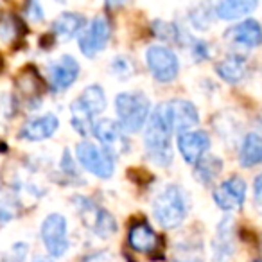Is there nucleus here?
<instances>
[{
    "mask_svg": "<svg viewBox=\"0 0 262 262\" xmlns=\"http://www.w3.org/2000/svg\"><path fill=\"white\" fill-rule=\"evenodd\" d=\"M172 127L169 126L160 104L151 112L144 127V151L157 167H169L172 164Z\"/></svg>",
    "mask_w": 262,
    "mask_h": 262,
    "instance_id": "1",
    "label": "nucleus"
},
{
    "mask_svg": "<svg viewBox=\"0 0 262 262\" xmlns=\"http://www.w3.org/2000/svg\"><path fill=\"white\" fill-rule=\"evenodd\" d=\"M189 196L176 183H169V185L162 187L155 196L153 205H151L155 221L165 230H174L182 226L189 215Z\"/></svg>",
    "mask_w": 262,
    "mask_h": 262,
    "instance_id": "2",
    "label": "nucleus"
},
{
    "mask_svg": "<svg viewBox=\"0 0 262 262\" xmlns=\"http://www.w3.org/2000/svg\"><path fill=\"white\" fill-rule=\"evenodd\" d=\"M113 106H115L119 124L126 133H131V135L140 133L146 127L151 112H153L149 97L140 90H126L117 94Z\"/></svg>",
    "mask_w": 262,
    "mask_h": 262,
    "instance_id": "3",
    "label": "nucleus"
},
{
    "mask_svg": "<svg viewBox=\"0 0 262 262\" xmlns=\"http://www.w3.org/2000/svg\"><path fill=\"white\" fill-rule=\"evenodd\" d=\"M74 207L79 212L81 221L90 232H94L99 239H110L117 233L119 225L112 212L99 207L94 200L86 196H74Z\"/></svg>",
    "mask_w": 262,
    "mask_h": 262,
    "instance_id": "4",
    "label": "nucleus"
},
{
    "mask_svg": "<svg viewBox=\"0 0 262 262\" xmlns=\"http://www.w3.org/2000/svg\"><path fill=\"white\" fill-rule=\"evenodd\" d=\"M77 164L99 180H110L115 172V155L106 147L83 140L76 146Z\"/></svg>",
    "mask_w": 262,
    "mask_h": 262,
    "instance_id": "5",
    "label": "nucleus"
},
{
    "mask_svg": "<svg viewBox=\"0 0 262 262\" xmlns=\"http://www.w3.org/2000/svg\"><path fill=\"white\" fill-rule=\"evenodd\" d=\"M40 239L51 258H61L69 251V221L59 212H52L41 221Z\"/></svg>",
    "mask_w": 262,
    "mask_h": 262,
    "instance_id": "6",
    "label": "nucleus"
},
{
    "mask_svg": "<svg viewBox=\"0 0 262 262\" xmlns=\"http://www.w3.org/2000/svg\"><path fill=\"white\" fill-rule=\"evenodd\" d=\"M146 65L158 83H172L180 74L178 54L167 45H151L146 51Z\"/></svg>",
    "mask_w": 262,
    "mask_h": 262,
    "instance_id": "7",
    "label": "nucleus"
},
{
    "mask_svg": "<svg viewBox=\"0 0 262 262\" xmlns=\"http://www.w3.org/2000/svg\"><path fill=\"white\" fill-rule=\"evenodd\" d=\"M112 24L106 16H95L94 20L86 24L81 34L77 36L79 41V51L84 58L94 59L97 54H101L106 47H108V41L112 38Z\"/></svg>",
    "mask_w": 262,
    "mask_h": 262,
    "instance_id": "8",
    "label": "nucleus"
},
{
    "mask_svg": "<svg viewBox=\"0 0 262 262\" xmlns=\"http://www.w3.org/2000/svg\"><path fill=\"white\" fill-rule=\"evenodd\" d=\"M160 106L174 133L189 131L200 124V112L196 104L187 99H171V101L160 102Z\"/></svg>",
    "mask_w": 262,
    "mask_h": 262,
    "instance_id": "9",
    "label": "nucleus"
},
{
    "mask_svg": "<svg viewBox=\"0 0 262 262\" xmlns=\"http://www.w3.org/2000/svg\"><path fill=\"white\" fill-rule=\"evenodd\" d=\"M92 135H94V139L99 142V146H102L108 151H112L115 157H119V155H124L126 151H129L127 133L119 124V120H113V119L95 120L94 129H92Z\"/></svg>",
    "mask_w": 262,
    "mask_h": 262,
    "instance_id": "10",
    "label": "nucleus"
},
{
    "mask_svg": "<svg viewBox=\"0 0 262 262\" xmlns=\"http://www.w3.org/2000/svg\"><path fill=\"white\" fill-rule=\"evenodd\" d=\"M212 200L223 212L241 210L246 201V182L235 174L223 180L212 192Z\"/></svg>",
    "mask_w": 262,
    "mask_h": 262,
    "instance_id": "11",
    "label": "nucleus"
},
{
    "mask_svg": "<svg viewBox=\"0 0 262 262\" xmlns=\"http://www.w3.org/2000/svg\"><path fill=\"white\" fill-rule=\"evenodd\" d=\"M81 72V67L77 59L70 54L61 56L56 61L49 63L47 67V77H49V86L56 94H63L67 92L74 83L77 81Z\"/></svg>",
    "mask_w": 262,
    "mask_h": 262,
    "instance_id": "12",
    "label": "nucleus"
},
{
    "mask_svg": "<svg viewBox=\"0 0 262 262\" xmlns=\"http://www.w3.org/2000/svg\"><path fill=\"white\" fill-rule=\"evenodd\" d=\"M176 144L183 162L189 165H196L210 149V135L203 129H189L178 133Z\"/></svg>",
    "mask_w": 262,
    "mask_h": 262,
    "instance_id": "13",
    "label": "nucleus"
},
{
    "mask_svg": "<svg viewBox=\"0 0 262 262\" xmlns=\"http://www.w3.org/2000/svg\"><path fill=\"white\" fill-rule=\"evenodd\" d=\"M59 129V117L56 113H43L26 120L20 127L18 137L26 142H43L54 137Z\"/></svg>",
    "mask_w": 262,
    "mask_h": 262,
    "instance_id": "14",
    "label": "nucleus"
},
{
    "mask_svg": "<svg viewBox=\"0 0 262 262\" xmlns=\"http://www.w3.org/2000/svg\"><path fill=\"white\" fill-rule=\"evenodd\" d=\"M235 253V228L230 215L223 217L212 239V262H232Z\"/></svg>",
    "mask_w": 262,
    "mask_h": 262,
    "instance_id": "15",
    "label": "nucleus"
},
{
    "mask_svg": "<svg viewBox=\"0 0 262 262\" xmlns=\"http://www.w3.org/2000/svg\"><path fill=\"white\" fill-rule=\"evenodd\" d=\"M127 246L137 253L151 255L160 248L158 244V233L155 228L146 221V219H139L133 221L127 230Z\"/></svg>",
    "mask_w": 262,
    "mask_h": 262,
    "instance_id": "16",
    "label": "nucleus"
},
{
    "mask_svg": "<svg viewBox=\"0 0 262 262\" xmlns=\"http://www.w3.org/2000/svg\"><path fill=\"white\" fill-rule=\"evenodd\" d=\"M226 38L233 45H239V47L257 49L262 45V26L255 18L241 20L237 26L228 29Z\"/></svg>",
    "mask_w": 262,
    "mask_h": 262,
    "instance_id": "17",
    "label": "nucleus"
},
{
    "mask_svg": "<svg viewBox=\"0 0 262 262\" xmlns=\"http://www.w3.org/2000/svg\"><path fill=\"white\" fill-rule=\"evenodd\" d=\"M215 74L228 84H239L248 76V59L241 54H228L215 63Z\"/></svg>",
    "mask_w": 262,
    "mask_h": 262,
    "instance_id": "18",
    "label": "nucleus"
},
{
    "mask_svg": "<svg viewBox=\"0 0 262 262\" xmlns=\"http://www.w3.org/2000/svg\"><path fill=\"white\" fill-rule=\"evenodd\" d=\"M86 27V18L79 13H61L52 22V34L56 40L69 41L81 34V31Z\"/></svg>",
    "mask_w": 262,
    "mask_h": 262,
    "instance_id": "19",
    "label": "nucleus"
},
{
    "mask_svg": "<svg viewBox=\"0 0 262 262\" xmlns=\"http://www.w3.org/2000/svg\"><path fill=\"white\" fill-rule=\"evenodd\" d=\"M258 8V0H219L214 11L219 20L233 22L250 16Z\"/></svg>",
    "mask_w": 262,
    "mask_h": 262,
    "instance_id": "20",
    "label": "nucleus"
},
{
    "mask_svg": "<svg viewBox=\"0 0 262 262\" xmlns=\"http://www.w3.org/2000/svg\"><path fill=\"white\" fill-rule=\"evenodd\" d=\"M239 164L244 169L257 167L262 164V135L260 133H246L239 147Z\"/></svg>",
    "mask_w": 262,
    "mask_h": 262,
    "instance_id": "21",
    "label": "nucleus"
},
{
    "mask_svg": "<svg viewBox=\"0 0 262 262\" xmlns=\"http://www.w3.org/2000/svg\"><path fill=\"white\" fill-rule=\"evenodd\" d=\"M151 33L157 36L158 40L165 41V43H185L189 45L192 36L185 33L178 24L174 22H165V20H155L151 24Z\"/></svg>",
    "mask_w": 262,
    "mask_h": 262,
    "instance_id": "22",
    "label": "nucleus"
},
{
    "mask_svg": "<svg viewBox=\"0 0 262 262\" xmlns=\"http://www.w3.org/2000/svg\"><path fill=\"white\" fill-rule=\"evenodd\" d=\"M77 101H79L81 106H83V108L94 117L101 115V113L106 110V106H108L106 92L101 84H90V86H86L79 94Z\"/></svg>",
    "mask_w": 262,
    "mask_h": 262,
    "instance_id": "23",
    "label": "nucleus"
},
{
    "mask_svg": "<svg viewBox=\"0 0 262 262\" xmlns=\"http://www.w3.org/2000/svg\"><path fill=\"white\" fill-rule=\"evenodd\" d=\"M223 171V160L214 155H205L196 165H194V178L201 183V185L208 187L219 178Z\"/></svg>",
    "mask_w": 262,
    "mask_h": 262,
    "instance_id": "24",
    "label": "nucleus"
},
{
    "mask_svg": "<svg viewBox=\"0 0 262 262\" xmlns=\"http://www.w3.org/2000/svg\"><path fill=\"white\" fill-rule=\"evenodd\" d=\"M69 110H70V126L74 127V131H76L77 135H81V137L92 135L95 117L90 115V113L81 106V102L77 101V99H74Z\"/></svg>",
    "mask_w": 262,
    "mask_h": 262,
    "instance_id": "25",
    "label": "nucleus"
},
{
    "mask_svg": "<svg viewBox=\"0 0 262 262\" xmlns=\"http://www.w3.org/2000/svg\"><path fill=\"white\" fill-rule=\"evenodd\" d=\"M24 24L15 15H4L0 18V40L9 43L15 41L20 34H24Z\"/></svg>",
    "mask_w": 262,
    "mask_h": 262,
    "instance_id": "26",
    "label": "nucleus"
},
{
    "mask_svg": "<svg viewBox=\"0 0 262 262\" xmlns=\"http://www.w3.org/2000/svg\"><path fill=\"white\" fill-rule=\"evenodd\" d=\"M214 16H215V11L208 8V6H198V8H194L192 11L189 13L190 24H192V27L198 31H207L208 27L212 26V22H214Z\"/></svg>",
    "mask_w": 262,
    "mask_h": 262,
    "instance_id": "27",
    "label": "nucleus"
},
{
    "mask_svg": "<svg viewBox=\"0 0 262 262\" xmlns=\"http://www.w3.org/2000/svg\"><path fill=\"white\" fill-rule=\"evenodd\" d=\"M110 72H112V76L124 81L133 76V72H135V63L131 61L129 58H126V56H115V58H112V61H110Z\"/></svg>",
    "mask_w": 262,
    "mask_h": 262,
    "instance_id": "28",
    "label": "nucleus"
},
{
    "mask_svg": "<svg viewBox=\"0 0 262 262\" xmlns=\"http://www.w3.org/2000/svg\"><path fill=\"white\" fill-rule=\"evenodd\" d=\"M16 207H18V203L15 201L13 194L6 192L4 189H0V223L2 225L13 221L16 217V214H18Z\"/></svg>",
    "mask_w": 262,
    "mask_h": 262,
    "instance_id": "29",
    "label": "nucleus"
},
{
    "mask_svg": "<svg viewBox=\"0 0 262 262\" xmlns=\"http://www.w3.org/2000/svg\"><path fill=\"white\" fill-rule=\"evenodd\" d=\"M189 47H190V56L194 58V61L203 63V61H207V59L212 58V47H210L208 41L192 38L190 43H189Z\"/></svg>",
    "mask_w": 262,
    "mask_h": 262,
    "instance_id": "30",
    "label": "nucleus"
},
{
    "mask_svg": "<svg viewBox=\"0 0 262 262\" xmlns=\"http://www.w3.org/2000/svg\"><path fill=\"white\" fill-rule=\"evenodd\" d=\"M26 16L31 22H43L45 18V11L41 8L40 0H27L26 4Z\"/></svg>",
    "mask_w": 262,
    "mask_h": 262,
    "instance_id": "31",
    "label": "nucleus"
},
{
    "mask_svg": "<svg viewBox=\"0 0 262 262\" xmlns=\"http://www.w3.org/2000/svg\"><path fill=\"white\" fill-rule=\"evenodd\" d=\"M81 262H115L113 255L106 250H101V251H94V253H88L86 257H83Z\"/></svg>",
    "mask_w": 262,
    "mask_h": 262,
    "instance_id": "32",
    "label": "nucleus"
},
{
    "mask_svg": "<svg viewBox=\"0 0 262 262\" xmlns=\"http://www.w3.org/2000/svg\"><path fill=\"white\" fill-rule=\"evenodd\" d=\"M253 201H255V207L262 212V172L253 182Z\"/></svg>",
    "mask_w": 262,
    "mask_h": 262,
    "instance_id": "33",
    "label": "nucleus"
},
{
    "mask_svg": "<svg viewBox=\"0 0 262 262\" xmlns=\"http://www.w3.org/2000/svg\"><path fill=\"white\" fill-rule=\"evenodd\" d=\"M126 4H127V0H106V8H108L110 11H117V9L124 8Z\"/></svg>",
    "mask_w": 262,
    "mask_h": 262,
    "instance_id": "34",
    "label": "nucleus"
},
{
    "mask_svg": "<svg viewBox=\"0 0 262 262\" xmlns=\"http://www.w3.org/2000/svg\"><path fill=\"white\" fill-rule=\"evenodd\" d=\"M171 262H203L198 255H185V257H174Z\"/></svg>",
    "mask_w": 262,
    "mask_h": 262,
    "instance_id": "35",
    "label": "nucleus"
},
{
    "mask_svg": "<svg viewBox=\"0 0 262 262\" xmlns=\"http://www.w3.org/2000/svg\"><path fill=\"white\" fill-rule=\"evenodd\" d=\"M31 262H54V260L51 257H34Z\"/></svg>",
    "mask_w": 262,
    "mask_h": 262,
    "instance_id": "36",
    "label": "nucleus"
},
{
    "mask_svg": "<svg viewBox=\"0 0 262 262\" xmlns=\"http://www.w3.org/2000/svg\"><path fill=\"white\" fill-rule=\"evenodd\" d=\"M251 262H262V258H255V260H251Z\"/></svg>",
    "mask_w": 262,
    "mask_h": 262,
    "instance_id": "37",
    "label": "nucleus"
}]
</instances>
